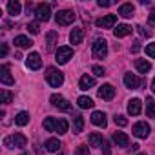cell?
Instances as JSON below:
<instances>
[{
  "instance_id": "38",
  "label": "cell",
  "mask_w": 155,
  "mask_h": 155,
  "mask_svg": "<svg viewBox=\"0 0 155 155\" xmlns=\"http://www.w3.org/2000/svg\"><path fill=\"white\" fill-rule=\"evenodd\" d=\"M110 153H111V146L108 140H104L102 142V155H110Z\"/></svg>"
},
{
  "instance_id": "39",
  "label": "cell",
  "mask_w": 155,
  "mask_h": 155,
  "mask_svg": "<svg viewBox=\"0 0 155 155\" xmlns=\"http://www.w3.org/2000/svg\"><path fill=\"white\" fill-rule=\"evenodd\" d=\"M75 155H88V146H81L79 150L75 151Z\"/></svg>"
},
{
  "instance_id": "15",
  "label": "cell",
  "mask_w": 155,
  "mask_h": 155,
  "mask_svg": "<svg viewBox=\"0 0 155 155\" xmlns=\"http://www.w3.org/2000/svg\"><path fill=\"white\" fill-rule=\"evenodd\" d=\"M91 122L99 128H106L108 126V120H106V113L104 111H93L91 115Z\"/></svg>"
},
{
  "instance_id": "30",
  "label": "cell",
  "mask_w": 155,
  "mask_h": 155,
  "mask_svg": "<svg viewBox=\"0 0 155 155\" xmlns=\"http://www.w3.org/2000/svg\"><path fill=\"white\" fill-rule=\"evenodd\" d=\"M146 113H148V117L155 119V101H153L151 97L146 99Z\"/></svg>"
},
{
  "instance_id": "46",
  "label": "cell",
  "mask_w": 155,
  "mask_h": 155,
  "mask_svg": "<svg viewBox=\"0 0 155 155\" xmlns=\"http://www.w3.org/2000/svg\"><path fill=\"white\" fill-rule=\"evenodd\" d=\"M151 91H153V93H155V79H153V81H151Z\"/></svg>"
},
{
  "instance_id": "33",
  "label": "cell",
  "mask_w": 155,
  "mask_h": 155,
  "mask_svg": "<svg viewBox=\"0 0 155 155\" xmlns=\"http://www.w3.org/2000/svg\"><path fill=\"white\" fill-rule=\"evenodd\" d=\"M44 128H46L48 131H55V130H57V119L48 117V119L44 120Z\"/></svg>"
},
{
  "instance_id": "24",
  "label": "cell",
  "mask_w": 155,
  "mask_h": 155,
  "mask_svg": "<svg viewBox=\"0 0 155 155\" xmlns=\"http://www.w3.org/2000/svg\"><path fill=\"white\" fill-rule=\"evenodd\" d=\"M135 68H137L139 73H148V71L151 69V62L142 60V58H137V60H135Z\"/></svg>"
},
{
  "instance_id": "37",
  "label": "cell",
  "mask_w": 155,
  "mask_h": 155,
  "mask_svg": "<svg viewBox=\"0 0 155 155\" xmlns=\"http://www.w3.org/2000/svg\"><path fill=\"white\" fill-rule=\"evenodd\" d=\"M115 124H119V126H126V124H128V119L122 117V115H115Z\"/></svg>"
},
{
  "instance_id": "18",
  "label": "cell",
  "mask_w": 155,
  "mask_h": 155,
  "mask_svg": "<svg viewBox=\"0 0 155 155\" xmlns=\"http://www.w3.org/2000/svg\"><path fill=\"white\" fill-rule=\"evenodd\" d=\"M84 38V29L82 28H75L71 33H69V42L71 44H81Z\"/></svg>"
},
{
  "instance_id": "47",
  "label": "cell",
  "mask_w": 155,
  "mask_h": 155,
  "mask_svg": "<svg viewBox=\"0 0 155 155\" xmlns=\"http://www.w3.org/2000/svg\"><path fill=\"white\" fill-rule=\"evenodd\" d=\"M137 155H146V153H137Z\"/></svg>"
},
{
  "instance_id": "6",
  "label": "cell",
  "mask_w": 155,
  "mask_h": 155,
  "mask_svg": "<svg viewBox=\"0 0 155 155\" xmlns=\"http://www.w3.org/2000/svg\"><path fill=\"white\" fill-rule=\"evenodd\" d=\"M71 57H73V49H71L69 46H60V48L57 49V53H55V60H57L58 64H68Z\"/></svg>"
},
{
  "instance_id": "31",
  "label": "cell",
  "mask_w": 155,
  "mask_h": 155,
  "mask_svg": "<svg viewBox=\"0 0 155 155\" xmlns=\"http://www.w3.org/2000/svg\"><path fill=\"white\" fill-rule=\"evenodd\" d=\"M66 131H68V120H66V119H58V120H57V130H55V133L64 135Z\"/></svg>"
},
{
  "instance_id": "21",
  "label": "cell",
  "mask_w": 155,
  "mask_h": 155,
  "mask_svg": "<svg viewBox=\"0 0 155 155\" xmlns=\"http://www.w3.org/2000/svg\"><path fill=\"white\" fill-rule=\"evenodd\" d=\"M84 130V119L81 113H73V131L75 133H81Z\"/></svg>"
},
{
  "instance_id": "8",
  "label": "cell",
  "mask_w": 155,
  "mask_h": 155,
  "mask_svg": "<svg viewBox=\"0 0 155 155\" xmlns=\"http://www.w3.org/2000/svg\"><path fill=\"white\" fill-rule=\"evenodd\" d=\"M131 133H133L135 137H139V139H146V137L150 135V124H146V122H137V124H133Z\"/></svg>"
},
{
  "instance_id": "36",
  "label": "cell",
  "mask_w": 155,
  "mask_h": 155,
  "mask_svg": "<svg viewBox=\"0 0 155 155\" xmlns=\"http://www.w3.org/2000/svg\"><path fill=\"white\" fill-rule=\"evenodd\" d=\"M91 71H93L97 77H102V75H106V71H104V68H102V66H93V68H91Z\"/></svg>"
},
{
  "instance_id": "3",
  "label": "cell",
  "mask_w": 155,
  "mask_h": 155,
  "mask_svg": "<svg viewBox=\"0 0 155 155\" xmlns=\"http://www.w3.org/2000/svg\"><path fill=\"white\" fill-rule=\"evenodd\" d=\"M91 51H93V57L95 58H106L108 55V42L104 38H97L91 46Z\"/></svg>"
},
{
  "instance_id": "9",
  "label": "cell",
  "mask_w": 155,
  "mask_h": 155,
  "mask_svg": "<svg viewBox=\"0 0 155 155\" xmlns=\"http://www.w3.org/2000/svg\"><path fill=\"white\" fill-rule=\"evenodd\" d=\"M26 66H28L29 69H33V71L40 69V68H42V58H40V55H38V53H29L28 58H26Z\"/></svg>"
},
{
  "instance_id": "22",
  "label": "cell",
  "mask_w": 155,
  "mask_h": 155,
  "mask_svg": "<svg viewBox=\"0 0 155 155\" xmlns=\"http://www.w3.org/2000/svg\"><path fill=\"white\" fill-rule=\"evenodd\" d=\"M133 13H135V8H133L131 4H122V6L119 8V15H120L122 18H131Z\"/></svg>"
},
{
  "instance_id": "17",
  "label": "cell",
  "mask_w": 155,
  "mask_h": 155,
  "mask_svg": "<svg viewBox=\"0 0 155 155\" xmlns=\"http://www.w3.org/2000/svg\"><path fill=\"white\" fill-rule=\"evenodd\" d=\"M131 26H128V24H119L117 26V29L113 31V35H115V38H122V37H128V35H131Z\"/></svg>"
},
{
  "instance_id": "10",
  "label": "cell",
  "mask_w": 155,
  "mask_h": 155,
  "mask_svg": "<svg viewBox=\"0 0 155 155\" xmlns=\"http://www.w3.org/2000/svg\"><path fill=\"white\" fill-rule=\"evenodd\" d=\"M49 101H51V104H53L55 108H58L60 111H68V110L71 108V104H69L62 95H57V93H55V95H51V99H49Z\"/></svg>"
},
{
  "instance_id": "42",
  "label": "cell",
  "mask_w": 155,
  "mask_h": 155,
  "mask_svg": "<svg viewBox=\"0 0 155 155\" xmlns=\"http://www.w3.org/2000/svg\"><path fill=\"white\" fill-rule=\"evenodd\" d=\"M137 29H139V33H140V35H142V37H150V35H151V33H150V31H146V29H144V28H140V26H139V28H137Z\"/></svg>"
},
{
  "instance_id": "16",
  "label": "cell",
  "mask_w": 155,
  "mask_h": 155,
  "mask_svg": "<svg viewBox=\"0 0 155 155\" xmlns=\"http://www.w3.org/2000/svg\"><path fill=\"white\" fill-rule=\"evenodd\" d=\"M124 84H126V88H130V90H137L142 82L137 79L133 73H126V75H124Z\"/></svg>"
},
{
  "instance_id": "23",
  "label": "cell",
  "mask_w": 155,
  "mask_h": 155,
  "mask_svg": "<svg viewBox=\"0 0 155 155\" xmlns=\"http://www.w3.org/2000/svg\"><path fill=\"white\" fill-rule=\"evenodd\" d=\"M20 11H22V6H20V2H17V0H11V2H8V13H9L11 17H17V15H20Z\"/></svg>"
},
{
  "instance_id": "7",
  "label": "cell",
  "mask_w": 155,
  "mask_h": 155,
  "mask_svg": "<svg viewBox=\"0 0 155 155\" xmlns=\"http://www.w3.org/2000/svg\"><path fill=\"white\" fill-rule=\"evenodd\" d=\"M117 24V15H106L102 18H97L95 20V26L97 28H102V29H110Z\"/></svg>"
},
{
  "instance_id": "35",
  "label": "cell",
  "mask_w": 155,
  "mask_h": 155,
  "mask_svg": "<svg viewBox=\"0 0 155 155\" xmlns=\"http://www.w3.org/2000/svg\"><path fill=\"white\" fill-rule=\"evenodd\" d=\"M146 55H148L150 58H155V42H151V44L146 46Z\"/></svg>"
},
{
  "instance_id": "28",
  "label": "cell",
  "mask_w": 155,
  "mask_h": 155,
  "mask_svg": "<svg viewBox=\"0 0 155 155\" xmlns=\"http://www.w3.org/2000/svg\"><path fill=\"white\" fill-rule=\"evenodd\" d=\"M57 38H58V33H57V31H49V33H48V51H53V49H55Z\"/></svg>"
},
{
  "instance_id": "20",
  "label": "cell",
  "mask_w": 155,
  "mask_h": 155,
  "mask_svg": "<svg viewBox=\"0 0 155 155\" xmlns=\"http://www.w3.org/2000/svg\"><path fill=\"white\" fill-rule=\"evenodd\" d=\"M15 46L22 48V49H29V48L33 46V40L28 38L26 35H18V37H15Z\"/></svg>"
},
{
  "instance_id": "49",
  "label": "cell",
  "mask_w": 155,
  "mask_h": 155,
  "mask_svg": "<svg viewBox=\"0 0 155 155\" xmlns=\"http://www.w3.org/2000/svg\"><path fill=\"white\" fill-rule=\"evenodd\" d=\"M58 155H62V153H58Z\"/></svg>"
},
{
  "instance_id": "26",
  "label": "cell",
  "mask_w": 155,
  "mask_h": 155,
  "mask_svg": "<svg viewBox=\"0 0 155 155\" xmlns=\"http://www.w3.org/2000/svg\"><path fill=\"white\" fill-rule=\"evenodd\" d=\"M77 104H79V108H82V110H88V108H93V104H95V102H93L90 97L82 95V97L77 99Z\"/></svg>"
},
{
  "instance_id": "29",
  "label": "cell",
  "mask_w": 155,
  "mask_h": 155,
  "mask_svg": "<svg viewBox=\"0 0 155 155\" xmlns=\"http://www.w3.org/2000/svg\"><path fill=\"white\" fill-rule=\"evenodd\" d=\"M60 146H62V144L58 142V139H48V140H46V150H48V151H58Z\"/></svg>"
},
{
  "instance_id": "43",
  "label": "cell",
  "mask_w": 155,
  "mask_h": 155,
  "mask_svg": "<svg viewBox=\"0 0 155 155\" xmlns=\"http://www.w3.org/2000/svg\"><path fill=\"white\" fill-rule=\"evenodd\" d=\"M8 55V44H2V49H0V57H6Z\"/></svg>"
},
{
  "instance_id": "27",
  "label": "cell",
  "mask_w": 155,
  "mask_h": 155,
  "mask_svg": "<svg viewBox=\"0 0 155 155\" xmlns=\"http://www.w3.org/2000/svg\"><path fill=\"white\" fill-rule=\"evenodd\" d=\"M28 122H29V113H28V111L17 113V117H15V124H17V126H26Z\"/></svg>"
},
{
  "instance_id": "45",
  "label": "cell",
  "mask_w": 155,
  "mask_h": 155,
  "mask_svg": "<svg viewBox=\"0 0 155 155\" xmlns=\"http://www.w3.org/2000/svg\"><path fill=\"white\" fill-rule=\"evenodd\" d=\"M139 150V144H131V151H137Z\"/></svg>"
},
{
  "instance_id": "11",
  "label": "cell",
  "mask_w": 155,
  "mask_h": 155,
  "mask_svg": "<svg viewBox=\"0 0 155 155\" xmlns=\"http://www.w3.org/2000/svg\"><path fill=\"white\" fill-rule=\"evenodd\" d=\"M99 97L104 99V101H111V99L115 97V88H113L111 84H102V86L99 88Z\"/></svg>"
},
{
  "instance_id": "2",
  "label": "cell",
  "mask_w": 155,
  "mask_h": 155,
  "mask_svg": "<svg viewBox=\"0 0 155 155\" xmlns=\"http://www.w3.org/2000/svg\"><path fill=\"white\" fill-rule=\"evenodd\" d=\"M4 144L8 148H24L28 144V139L22 133H13V135H9V137L4 139Z\"/></svg>"
},
{
  "instance_id": "44",
  "label": "cell",
  "mask_w": 155,
  "mask_h": 155,
  "mask_svg": "<svg viewBox=\"0 0 155 155\" xmlns=\"http://www.w3.org/2000/svg\"><path fill=\"white\" fill-rule=\"evenodd\" d=\"M139 49H140V42H133V46H131V51H133V53H137Z\"/></svg>"
},
{
  "instance_id": "19",
  "label": "cell",
  "mask_w": 155,
  "mask_h": 155,
  "mask_svg": "<svg viewBox=\"0 0 155 155\" xmlns=\"http://www.w3.org/2000/svg\"><path fill=\"white\" fill-rule=\"evenodd\" d=\"M95 86V79L93 77H90V75H82L81 77V81H79V88L81 90H90V88H93Z\"/></svg>"
},
{
  "instance_id": "32",
  "label": "cell",
  "mask_w": 155,
  "mask_h": 155,
  "mask_svg": "<svg viewBox=\"0 0 155 155\" xmlns=\"http://www.w3.org/2000/svg\"><path fill=\"white\" fill-rule=\"evenodd\" d=\"M13 101V93L8 91V90H0V102H4V104H9Z\"/></svg>"
},
{
  "instance_id": "25",
  "label": "cell",
  "mask_w": 155,
  "mask_h": 155,
  "mask_svg": "<svg viewBox=\"0 0 155 155\" xmlns=\"http://www.w3.org/2000/svg\"><path fill=\"white\" fill-rule=\"evenodd\" d=\"M88 140H90V146H93V148H99V146H102V135L101 133H97V131H93V133H90V137H88Z\"/></svg>"
},
{
  "instance_id": "1",
  "label": "cell",
  "mask_w": 155,
  "mask_h": 155,
  "mask_svg": "<svg viewBox=\"0 0 155 155\" xmlns=\"http://www.w3.org/2000/svg\"><path fill=\"white\" fill-rule=\"evenodd\" d=\"M46 81L51 88H60L64 84V75L57 69V68H48L46 71Z\"/></svg>"
},
{
  "instance_id": "5",
  "label": "cell",
  "mask_w": 155,
  "mask_h": 155,
  "mask_svg": "<svg viewBox=\"0 0 155 155\" xmlns=\"http://www.w3.org/2000/svg\"><path fill=\"white\" fill-rule=\"evenodd\" d=\"M55 20H57V24H58V26H69V24H73V22H75V13H73V11H69V9H62V11H58V13H57Z\"/></svg>"
},
{
  "instance_id": "14",
  "label": "cell",
  "mask_w": 155,
  "mask_h": 155,
  "mask_svg": "<svg viewBox=\"0 0 155 155\" xmlns=\"http://www.w3.org/2000/svg\"><path fill=\"white\" fill-rule=\"evenodd\" d=\"M0 82L6 84V86L15 84V79L11 77V73H9V68H8V66H2V68H0Z\"/></svg>"
},
{
  "instance_id": "13",
  "label": "cell",
  "mask_w": 155,
  "mask_h": 155,
  "mask_svg": "<svg viewBox=\"0 0 155 155\" xmlns=\"http://www.w3.org/2000/svg\"><path fill=\"white\" fill-rule=\"evenodd\" d=\"M113 142L120 148H128L130 146V137L124 133V131H115L113 133Z\"/></svg>"
},
{
  "instance_id": "34",
  "label": "cell",
  "mask_w": 155,
  "mask_h": 155,
  "mask_svg": "<svg viewBox=\"0 0 155 155\" xmlns=\"http://www.w3.org/2000/svg\"><path fill=\"white\" fill-rule=\"evenodd\" d=\"M28 31H29L31 35H38V33H40V24H38V22H29V24H28Z\"/></svg>"
},
{
  "instance_id": "48",
  "label": "cell",
  "mask_w": 155,
  "mask_h": 155,
  "mask_svg": "<svg viewBox=\"0 0 155 155\" xmlns=\"http://www.w3.org/2000/svg\"><path fill=\"white\" fill-rule=\"evenodd\" d=\"M22 155H29V153H22Z\"/></svg>"
},
{
  "instance_id": "12",
  "label": "cell",
  "mask_w": 155,
  "mask_h": 155,
  "mask_svg": "<svg viewBox=\"0 0 155 155\" xmlns=\"http://www.w3.org/2000/svg\"><path fill=\"white\" fill-rule=\"evenodd\" d=\"M140 111H142V102H140V99H131V101L128 102V113H130L131 117H137V115H140Z\"/></svg>"
},
{
  "instance_id": "40",
  "label": "cell",
  "mask_w": 155,
  "mask_h": 155,
  "mask_svg": "<svg viewBox=\"0 0 155 155\" xmlns=\"http://www.w3.org/2000/svg\"><path fill=\"white\" fill-rule=\"evenodd\" d=\"M148 24H150V26H155V9L148 15Z\"/></svg>"
},
{
  "instance_id": "41",
  "label": "cell",
  "mask_w": 155,
  "mask_h": 155,
  "mask_svg": "<svg viewBox=\"0 0 155 155\" xmlns=\"http://www.w3.org/2000/svg\"><path fill=\"white\" fill-rule=\"evenodd\" d=\"M113 2H111V0H99V6L101 8H110Z\"/></svg>"
},
{
  "instance_id": "4",
  "label": "cell",
  "mask_w": 155,
  "mask_h": 155,
  "mask_svg": "<svg viewBox=\"0 0 155 155\" xmlns=\"http://www.w3.org/2000/svg\"><path fill=\"white\" fill-rule=\"evenodd\" d=\"M35 17H37L38 22H48L51 18V6L49 4H44V2L38 4L35 8Z\"/></svg>"
}]
</instances>
